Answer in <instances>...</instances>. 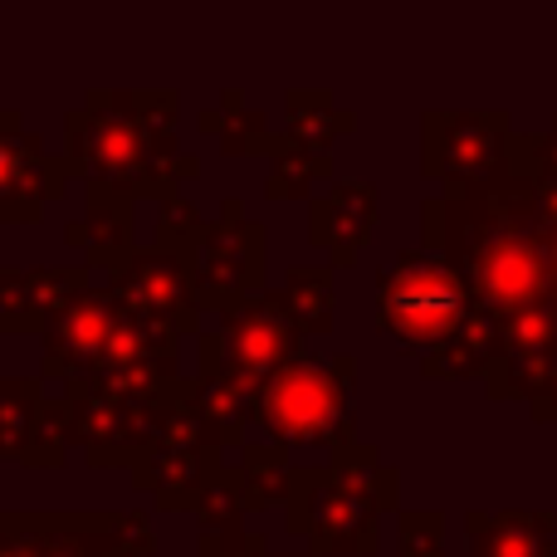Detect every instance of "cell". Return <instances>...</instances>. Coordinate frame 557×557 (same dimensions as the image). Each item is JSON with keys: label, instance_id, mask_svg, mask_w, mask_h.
Returning a JSON list of instances; mask_svg holds the SVG:
<instances>
[{"label": "cell", "instance_id": "1", "mask_svg": "<svg viewBox=\"0 0 557 557\" xmlns=\"http://www.w3.org/2000/svg\"><path fill=\"white\" fill-rule=\"evenodd\" d=\"M539 176L509 157L494 186L445 191L421 206V250L445 255L470 284L484 318L509 323L529 308L553 304V255L539 206Z\"/></svg>", "mask_w": 557, "mask_h": 557}, {"label": "cell", "instance_id": "2", "mask_svg": "<svg viewBox=\"0 0 557 557\" xmlns=\"http://www.w3.org/2000/svg\"><path fill=\"white\" fill-rule=\"evenodd\" d=\"M69 176L113 186L123 196L176 201L186 176H201V157L176 143L172 88H88L84 108L64 117Z\"/></svg>", "mask_w": 557, "mask_h": 557}, {"label": "cell", "instance_id": "3", "mask_svg": "<svg viewBox=\"0 0 557 557\" xmlns=\"http://www.w3.org/2000/svg\"><path fill=\"white\" fill-rule=\"evenodd\" d=\"M474 318L470 284L445 255L401 250L392 270L376 274V327L411 352H441Z\"/></svg>", "mask_w": 557, "mask_h": 557}, {"label": "cell", "instance_id": "4", "mask_svg": "<svg viewBox=\"0 0 557 557\" xmlns=\"http://www.w3.org/2000/svg\"><path fill=\"white\" fill-rule=\"evenodd\" d=\"M352 357H294L260 392V431L284 445H313V450H347L357 445L352 425Z\"/></svg>", "mask_w": 557, "mask_h": 557}, {"label": "cell", "instance_id": "5", "mask_svg": "<svg viewBox=\"0 0 557 557\" xmlns=\"http://www.w3.org/2000/svg\"><path fill=\"white\" fill-rule=\"evenodd\" d=\"M225 474V445L201 411V386L186 376L182 396L166 406L157 441L133 465V490L147 494L157 509H196L201 494Z\"/></svg>", "mask_w": 557, "mask_h": 557}, {"label": "cell", "instance_id": "6", "mask_svg": "<svg viewBox=\"0 0 557 557\" xmlns=\"http://www.w3.org/2000/svg\"><path fill=\"white\" fill-rule=\"evenodd\" d=\"M294 357H304V333H298L294 313L284 308L278 288L250 294L221 313L215 333H201V352H196V372H231L245 386L264 392L270 376L284 372Z\"/></svg>", "mask_w": 557, "mask_h": 557}, {"label": "cell", "instance_id": "7", "mask_svg": "<svg viewBox=\"0 0 557 557\" xmlns=\"http://www.w3.org/2000/svg\"><path fill=\"white\" fill-rule=\"evenodd\" d=\"M288 533L323 557H372L386 504L357 484L337 480L327 465H304L288 494Z\"/></svg>", "mask_w": 557, "mask_h": 557}, {"label": "cell", "instance_id": "8", "mask_svg": "<svg viewBox=\"0 0 557 557\" xmlns=\"http://www.w3.org/2000/svg\"><path fill=\"white\" fill-rule=\"evenodd\" d=\"M196 294L206 313H231L250 294H264V264H270V231L245 215V201H225L215 221L196 235L186 250Z\"/></svg>", "mask_w": 557, "mask_h": 557}, {"label": "cell", "instance_id": "9", "mask_svg": "<svg viewBox=\"0 0 557 557\" xmlns=\"http://www.w3.org/2000/svg\"><path fill=\"white\" fill-rule=\"evenodd\" d=\"M186 376H176L157 401H127V396L98 392V386H64V406H69V445L84 450L88 465H137L157 441L166 406L182 396Z\"/></svg>", "mask_w": 557, "mask_h": 557}, {"label": "cell", "instance_id": "10", "mask_svg": "<svg viewBox=\"0 0 557 557\" xmlns=\"http://www.w3.org/2000/svg\"><path fill=\"white\" fill-rule=\"evenodd\" d=\"M513 137L519 133L509 127V113H425V123H421L425 162L421 166L445 191L494 186L509 172Z\"/></svg>", "mask_w": 557, "mask_h": 557}, {"label": "cell", "instance_id": "11", "mask_svg": "<svg viewBox=\"0 0 557 557\" xmlns=\"http://www.w3.org/2000/svg\"><path fill=\"white\" fill-rule=\"evenodd\" d=\"M176 347H182V333H172V327H162V323H152V318L127 308V313L117 318L108 347L98 352L94 372L84 376V386L127 396V401H157V396L182 376Z\"/></svg>", "mask_w": 557, "mask_h": 557}, {"label": "cell", "instance_id": "12", "mask_svg": "<svg viewBox=\"0 0 557 557\" xmlns=\"http://www.w3.org/2000/svg\"><path fill=\"white\" fill-rule=\"evenodd\" d=\"M69 455V406L39 376H0V460L54 470Z\"/></svg>", "mask_w": 557, "mask_h": 557}, {"label": "cell", "instance_id": "13", "mask_svg": "<svg viewBox=\"0 0 557 557\" xmlns=\"http://www.w3.org/2000/svg\"><path fill=\"white\" fill-rule=\"evenodd\" d=\"M69 166L49 157L45 137L29 133L20 113L0 108V225H29L64 191Z\"/></svg>", "mask_w": 557, "mask_h": 557}, {"label": "cell", "instance_id": "14", "mask_svg": "<svg viewBox=\"0 0 557 557\" xmlns=\"http://www.w3.org/2000/svg\"><path fill=\"white\" fill-rule=\"evenodd\" d=\"M108 284L123 294V304L133 313L152 318V323L172 327V333H201V294H196V278L186 255L162 250V245H147L127 260L123 274H113Z\"/></svg>", "mask_w": 557, "mask_h": 557}, {"label": "cell", "instance_id": "15", "mask_svg": "<svg viewBox=\"0 0 557 557\" xmlns=\"http://www.w3.org/2000/svg\"><path fill=\"white\" fill-rule=\"evenodd\" d=\"M127 313L123 294H117L113 284L108 288H88V294H78L74 304L64 308V313L54 318V323L45 327V357H39V382H84L88 372H94L98 352L108 347V337H113L117 318Z\"/></svg>", "mask_w": 557, "mask_h": 557}, {"label": "cell", "instance_id": "16", "mask_svg": "<svg viewBox=\"0 0 557 557\" xmlns=\"http://www.w3.org/2000/svg\"><path fill=\"white\" fill-rule=\"evenodd\" d=\"M557 376V304L529 308V313L499 323V352H494L484 386L494 401H539Z\"/></svg>", "mask_w": 557, "mask_h": 557}, {"label": "cell", "instance_id": "17", "mask_svg": "<svg viewBox=\"0 0 557 557\" xmlns=\"http://www.w3.org/2000/svg\"><path fill=\"white\" fill-rule=\"evenodd\" d=\"M94 278L88 264H39V270H0V333H39L74 304L78 294H88Z\"/></svg>", "mask_w": 557, "mask_h": 557}, {"label": "cell", "instance_id": "18", "mask_svg": "<svg viewBox=\"0 0 557 557\" xmlns=\"http://www.w3.org/2000/svg\"><path fill=\"white\" fill-rule=\"evenodd\" d=\"M88 201L74 221H64V245L84 255L88 270H108V278L123 274L127 260L137 255L133 240V196L113 191V186L84 182Z\"/></svg>", "mask_w": 557, "mask_h": 557}, {"label": "cell", "instance_id": "19", "mask_svg": "<svg viewBox=\"0 0 557 557\" xmlns=\"http://www.w3.org/2000/svg\"><path fill=\"white\" fill-rule=\"evenodd\" d=\"M372 225H376L372 182H333L323 196L308 201V240L333 255V270H347L362 255Z\"/></svg>", "mask_w": 557, "mask_h": 557}, {"label": "cell", "instance_id": "20", "mask_svg": "<svg viewBox=\"0 0 557 557\" xmlns=\"http://www.w3.org/2000/svg\"><path fill=\"white\" fill-rule=\"evenodd\" d=\"M470 557H557L553 513H470Z\"/></svg>", "mask_w": 557, "mask_h": 557}, {"label": "cell", "instance_id": "21", "mask_svg": "<svg viewBox=\"0 0 557 557\" xmlns=\"http://www.w3.org/2000/svg\"><path fill=\"white\" fill-rule=\"evenodd\" d=\"M235 490H240L245 509H274V504H288V494H294V480H298V465H294V445L274 441V435H264V441H250L240 450V460H235L231 470Z\"/></svg>", "mask_w": 557, "mask_h": 557}, {"label": "cell", "instance_id": "22", "mask_svg": "<svg viewBox=\"0 0 557 557\" xmlns=\"http://www.w3.org/2000/svg\"><path fill=\"white\" fill-rule=\"evenodd\" d=\"M264 157H270V172H264V196H270V201H304V196L313 191V182L333 176V157L298 143V137H288V133H274Z\"/></svg>", "mask_w": 557, "mask_h": 557}, {"label": "cell", "instance_id": "23", "mask_svg": "<svg viewBox=\"0 0 557 557\" xmlns=\"http://www.w3.org/2000/svg\"><path fill=\"white\" fill-rule=\"evenodd\" d=\"M352 127H357V117L347 108H337V98L327 88H288L284 94V133L318 147V152H327Z\"/></svg>", "mask_w": 557, "mask_h": 557}, {"label": "cell", "instance_id": "24", "mask_svg": "<svg viewBox=\"0 0 557 557\" xmlns=\"http://www.w3.org/2000/svg\"><path fill=\"white\" fill-rule=\"evenodd\" d=\"M196 123H201V133L221 137V147H225L231 157H255V152H264V147H270V137H274L270 117L255 113V108L245 103L240 88H225L221 103L206 108Z\"/></svg>", "mask_w": 557, "mask_h": 557}, {"label": "cell", "instance_id": "25", "mask_svg": "<svg viewBox=\"0 0 557 557\" xmlns=\"http://www.w3.org/2000/svg\"><path fill=\"white\" fill-rule=\"evenodd\" d=\"M278 294L304 337H323L333 327V264H294Z\"/></svg>", "mask_w": 557, "mask_h": 557}, {"label": "cell", "instance_id": "26", "mask_svg": "<svg viewBox=\"0 0 557 557\" xmlns=\"http://www.w3.org/2000/svg\"><path fill=\"white\" fill-rule=\"evenodd\" d=\"M494 352H499V323L474 308V318L460 327V337H450V343L425 357L421 367H425V376H484Z\"/></svg>", "mask_w": 557, "mask_h": 557}, {"label": "cell", "instance_id": "27", "mask_svg": "<svg viewBox=\"0 0 557 557\" xmlns=\"http://www.w3.org/2000/svg\"><path fill=\"white\" fill-rule=\"evenodd\" d=\"M196 523H201V539H235V533H245V499L240 490H235L231 470L221 474V480L211 484V490L201 494V504H196Z\"/></svg>", "mask_w": 557, "mask_h": 557}, {"label": "cell", "instance_id": "28", "mask_svg": "<svg viewBox=\"0 0 557 557\" xmlns=\"http://www.w3.org/2000/svg\"><path fill=\"white\" fill-rule=\"evenodd\" d=\"M206 231V215L201 206L191 201V196H176V201L162 206V215H157V231H152V245H162V250H176L186 255L196 245V235Z\"/></svg>", "mask_w": 557, "mask_h": 557}, {"label": "cell", "instance_id": "29", "mask_svg": "<svg viewBox=\"0 0 557 557\" xmlns=\"http://www.w3.org/2000/svg\"><path fill=\"white\" fill-rule=\"evenodd\" d=\"M396 543H401L396 557H445V519L435 509H406Z\"/></svg>", "mask_w": 557, "mask_h": 557}, {"label": "cell", "instance_id": "30", "mask_svg": "<svg viewBox=\"0 0 557 557\" xmlns=\"http://www.w3.org/2000/svg\"><path fill=\"white\" fill-rule=\"evenodd\" d=\"M196 557H274L264 533H235V539H201Z\"/></svg>", "mask_w": 557, "mask_h": 557}, {"label": "cell", "instance_id": "31", "mask_svg": "<svg viewBox=\"0 0 557 557\" xmlns=\"http://www.w3.org/2000/svg\"><path fill=\"white\" fill-rule=\"evenodd\" d=\"M274 557H284V553H274Z\"/></svg>", "mask_w": 557, "mask_h": 557}]
</instances>
